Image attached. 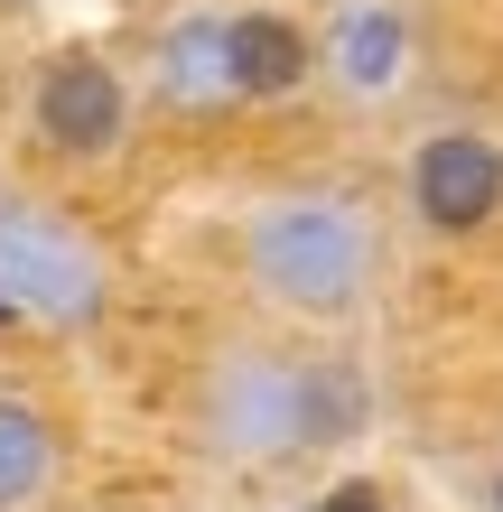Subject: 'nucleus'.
Instances as JSON below:
<instances>
[{
  "label": "nucleus",
  "mask_w": 503,
  "mask_h": 512,
  "mask_svg": "<svg viewBox=\"0 0 503 512\" xmlns=\"http://www.w3.org/2000/svg\"><path fill=\"white\" fill-rule=\"evenodd\" d=\"M103 512H131V503H103Z\"/></svg>",
  "instance_id": "nucleus-12"
},
{
  "label": "nucleus",
  "mask_w": 503,
  "mask_h": 512,
  "mask_svg": "<svg viewBox=\"0 0 503 512\" xmlns=\"http://www.w3.org/2000/svg\"><path fill=\"white\" fill-rule=\"evenodd\" d=\"M373 261H382V243H373L364 196L299 187V196H261L243 215V280L280 317H308V326L354 317L373 289Z\"/></svg>",
  "instance_id": "nucleus-2"
},
{
  "label": "nucleus",
  "mask_w": 503,
  "mask_h": 512,
  "mask_svg": "<svg viewBox=\"0 0 503 512\" xmlns=\"http://www.w3.org/2000/svg\"><path fill=\"white\" fill-rule=\"evenodd\" d=\"M485 512H503V466H494V494H485Z\"/></svg>",
  "instance_id": "nucleus-11"
},
{
  "label": "nucleus",
  "mask_w": 503,
  "mask_h": 512,
  "mask_svg": "<svg viewBox=\"0 0 503 512\" xmlns=\"http://www.w3.org/2000/svg\"><path fill=\"white\" fill-rule=\"evenodd\" d=\"M224 75H233V103H289L317 75V38L289 10H233L224 19Z\"/></svg>",
  "instance_id": "nucleus-6"
},
{
  "label": "nucleus",
  "mask_w": 503,
  "mask_h": 512,
  "mask_svg": "<svg viewBox=\"0 0 503 512\" xmlns=\"http://www.w3.org/2000/svg\"><path fill=\"white\" fill-rule=\"evenodd\" d=\"M410 215L429 233H485L503 215V140L438 131L410 149Z\"/></svg>",
  "instance_id": "nucleus-5"
},
{
  "label": "nucleus",
  "mask_w": 503,
  "mask_h": 512,
  "mask_svg": "<svg viewBox=\"0 0 503 512\" xmlns=\"http://www.w3.org/2000/svg\"><path fill=\"white\" fill-rule=\"evenodd\" d=\"M159 94L168 103H233V75H224V19L196 10L159 38Z\"/></svg>",
  "instance_id": "nucleus-9"
},
{
  "label": "nucleus",
  "mask_w": 503,
  "mask_h": 512,
  "mask_svg": "<svg viewBox=\"0 0 503 512\" xmlns=\"http://www.w3.org/2000/svg\"><path fill=\"white\" fill-rule=\"evenodd\" d=\"M28 131H38V149H56V159H112V149L131 140V84L103 66L94 47H56L38 84H28Z\"/></svg>",
  "instance_id": "nucleus-4"
},
{
  "label": "nucleus",
  "mask_w": 503,
  "mask_h": 512,
  "mask_svg": "<svg viewBox=\"0 0 503 512\" xmlns=\"http://www.w3.org/2000/svg\"><path fill=\"white\" fill-rule=\"evenodd\" d=\"M317 75H336L354 103L401 94V75H410V19L392 10V0H354V10H336L327 47H317Z\"/></svg>",
  "instance_id": "nucleus-7"
},
{
  "label": "nucleus",
  "mask_w": 503,
  "mask_h": 512,
  "mask_svg": "<svg viewBox=\"0 0 503 512\" xmlns=\"http://www.w3.org/2000/svg\"><path fill=\"white\" fill-rule=\"evenodd\" d=\"M0 308L38 326H84L103 308V252L56 205L0 196Z\"/></svg>",
  "instance_id": "nucleus-3"
},
{
  "label": "nucleus",
  "mask_w": 503,
  "mask_h": 512,
  "mask_svg": "<svg viewBox=\"0 0 503 512\" xmlns=\"http://www.w3.org/2000/svg\"><path fill=\"white\" fill-rule=\"evenodd\" d=\"M364 382L336 354L299 345H224L196 373V447L224 466H299L317 447L354 438Z\"/></svg>",
  "instance_id": "nucleus-1"
},
{
  "label": "nucleus",
  "mask_w": 503,
  "mask_h": 512,
  "mask_svg": "<svg viewBox=\"0 0 503 512\" xmlns=\"http://www.w3.org/2000/svg\"><path fill=\"white\" fill-rule=\"evenodd\" d=\"M317 512H382V494H373V485H345V494H327Z\"/></svg>",
  "instance_id": "nucleus-10"
},
{
  "label": "nucleus",
  "mask_w": 503,
  "mask_h": 512,
  "mask_svg": "<svg viewBox=\"0 0 503 512\" xmlns=\"http://www.w3.org/2000/svg\"><path fill=\"white\" fill-rule=\"evenodd\" d=\"M56 466H66V438L56 419L28 401V391H0V512H38Z\"/></svg>",
  "instance_id": "nucleus-8"
}]
</instances>
